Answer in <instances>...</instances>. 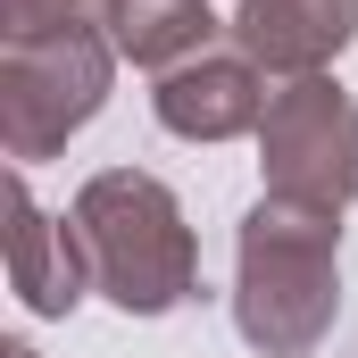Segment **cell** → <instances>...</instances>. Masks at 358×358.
I'll use <instances>...</instances> for the list:
<instances>
[{
  "label": "cell",
  "mask_w": 358,
  "mask_h": 358,
  "mask_svg": "<svg viewBox=\"0 0 358 358\" xmlns=\"http://www.w3.org/2000/svg\"><path fill=\"white\" fill-rule=\"evenodd\" d=\"M342 317V225L300 200H259L234 234V325L267 358H308Z\"/></svg>",
  "instance_id": "6da1fadb"
},
{
  "label": "cell",
  "mask_w": 358,
  "mask_h": 358,
  "mask_svg": "<svg viewBox=\"0 0 358 358\" xmlns=\"http://www.w3.org/2000/svg\"><path fill=\"white\" fill-rule=\"evenodd\" d=\"M76 234L92 259V292H108L125 317H167L200 292V242L183 225V200L142 167H108L76 192Z\"/></svg>",
  "instance_id": "7a4b0ae2"
},
{
  "label": "cell",
  "mask_w": 358,
  "mask_h": 358,
  "mask_svg": "<svg viewBox=\"0 0 358 358\" xmlns=\"http://www.w3.org/2000/svg\"><path fill=\"white\" fill-rule=\"evenodd\" d=\"M117 76V42L84 25V34H42V42H0V142L17 167L67 150V134H84L108 100Z\"/></svg>",
  "instance_id": "3957f363"
},
{
  "label": "cell",
  "mask_w": 358,
  "mask_h": 358,
  "mask_svg": "<svg viewBox=\"0 0 358 358\" xmlns=\"http://www.w3.org/2000/svg\"><path fill=\"white\" fill-rule=\"evenodd\" d=\"M259 176L275 200L342 217L358 200V100L334 76H292L275 84L259 117Z\"/></svg>",
  "instance_id": "277c9868"
},
{
  "label": "cell",
  "mask_w": 358,
  "mask_h": 358,
  "mask_svg": "<svg viewBox=\"0 0 358 358\" xmlns=\"http://www.w3.org/2000/svg\"><path fill=\"white\" fill-rule=\"evenodd\" d=\"M267 100H275L267 67L242 59V50H200V59H183L176 76H159V92H150L159 125L183 134V142H234V134H259Z\"/></svg>",
  "instance_id": "5b68a950"
},
{
  "label": "cell",
  "mask_w": 358,
  "mask_h": 358,
  "mask_svg": "<svg viewBox=\"0 0 358 358\" xmlns=\"http://www.w3.org/2000/svg\"><path fill=\"white\" fill-rule=\"evenodd\" d=\"M350 42H358V0H242L234 8V50L283 84L325 76Z\"/></svg>",
  "instance_id": "8992f818"
},
{
  "label": "cell",
  "mask_w": 358,
  "mask_h": 358,
  "mask_svg": "<svg viewBox=\"0 0 358 358\" xmlns=\"http://www.w3.org/2000/svg\"><path fill=\"white\" fill-rule=\"evenodd\" d=\"M8 283L34 317H67L92 292V259H84L76 217H50L25 183L8 192Z\"/></svg>",
  "instance_id": "52a82bcc"
},
{
  "label": "cell",
  "mask_w": 358,
  "mask_h": 358,
  "mask_svg": "<svg viewBox=\"0 0 358 358\" xmlns=\"http://www.w3.org/2000/svg\"><path fill=\"white\" fill-rule=\"evenodd\" d=\"M108 42H117V59H134L150 76H176L183 59L217 50V17H208V0H117Z\"/></svg>",
  "instance_id": "ba28073f"
},
{
  "label": "cell",
  "mask_w": 358,
  "mask_h": 358,
  "mask_svg": "<svg viewBox=\"0 0 358 358\" xmlns=\"http://www.w3.org/2000/svg\"><path fill=\"white\" fill-rule=\"evenodd\" d=\"M108 8L117 0H0V42H42V34H108Z\"/></svg>",
  "instance_id": "9c48e42d"
},
{
  "label": "cell",
  "mask_w": 358,
  "mask_h": 358,
  "mask_svg": "<svg viewBox=\"0 0 358 358\" xmlns=\"http://www.w3.org/2000/svg\"><path fill=\"white\" fill-rule=\"evenodd\" d=\"M0 358H34V350H25V342H8V350H0Z\"/></svg>",
  "instance_id": "30bf717a"
}]
</instances>
